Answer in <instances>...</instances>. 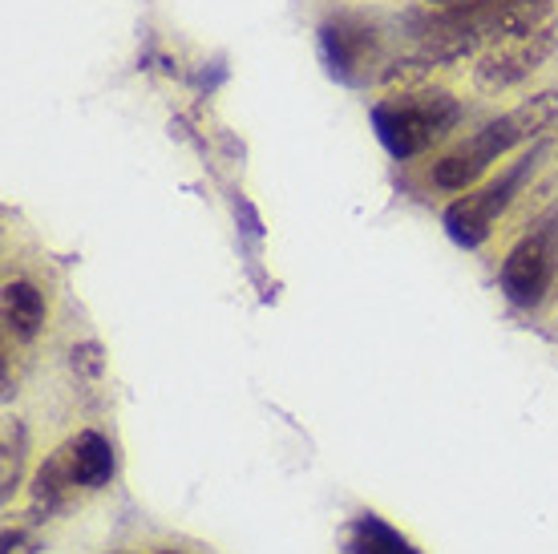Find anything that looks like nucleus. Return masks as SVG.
Segmentation results:
<instances>
[{
    "mask_svg": "<svg viewBox=\"0 0 558 554\" xmlns=\"http://www.w3.org/2000/svg\"><path fill=\"white\" fill-rule=\"evenodd\" d=\"M555 0H461V4H421L401 16L413 53L433 65H449L458 57L486 53L489 45L522 37L546 25Z\"/></svg>",
    "mask_w": 558,
    "mask_h": 554,
    "instance_id": "obj_1",
    "label": "nucleus"
},
{
    "mask_svg": "<svg viewBox=\"0 0 558 554\" xmlns=\"http://www.w3.org/2000/svg\"><path fill=\"white\" fill-rule=\"evenodd\" d=\"M555 122H558V89H543V94L522 97L514 110L489 118L486 125H477L470 138H461L441 158H433L429 182L446 194H465L470 186H477V182L486 179L489 167H498V158L514 154L518 146L538 142Z\"/></svg>",
    "mask_w": 558,
    "mask_h": 554,
    "instance_id": "obj_2",
    "label": "nucleus"
},
{
    "mask_svg": "<svg viewBox=\"0 0 558 554\" xmlns=\"http://www.w3.org/2000/svg\"><path fill=\"white\" fill-rule=\"evenodd\" d=\"M368 122L389 158L413 162L458 130L461 101L449 89H401L373 101Z\"/></svg>",
    "mask_w": 558,
    "mask_h": 554,
    "instance_id": "obj_3",
    "label": "nucleus"
},
{
    "mask_svg": "<svg viewBox=\"0 0 558 554\" xmlns=\"http://www.w3.org/2000/svg\"><path fill=\"white\" fill-rule=\"evenodd\" d=\"M543 158H546V146L543 142H534L531 154H522V158H514L510 167L498 170L494 179L477 182V186H470L465 194H458V198L441 210L446 236L465 251L482 248V243L494 236L498 219L518 203V194L531 186V179L538 174V167H543Z\"/></svg>",
    "mask_w": 558,
    "mask_h": 554,
    "instance_id": "obj_4",
    "label": "nucleus"
},
{
    "mask_svg": "<svg viewBox=\"0 0 558 554\" xmlns=\"http://www.w3.org/2000/svg\"><path fill=\"white\" fill-rule=\"evenodd\" d=\"M316 49L328 77L349 89H368L380 82V73L389 65L385 57V28L377 16L361 13V9H336L316 25Z\"/></svg>",
    "mask_w": 558,
    "mask_h": 554,
    "instance_id": "obj_5",
    "label": "nucleus"
},
{
    "mask_svg": "<svg viewBox=\"0 0 558 554\" xmlns=\"http://www.w3.org/2000/svg\"><path fill=\"white\" fill-rule=\"evenodd\" d=\"M558 276V210L550 219L534 222L514 248L506 251L502 267H498V288L514 308L534 312L543 304Z\"/></svg>",
    "mask_w": 558,
    "mask_h": 554,
    "instance_id": "obj_6",
    "label": "nucleus"
},
{
    "mask_svg": "<svg viewBox=\"0 0 558 554\" xmlns=\"http://www.w3.org/2000/svg\"><path fill=\"white\" fill-rule=\"evenodd\" d=\"M555 45H558V28L550 21L531 28V33H522V37L489 45L486 53H477L474 85L482 94H506V89H514V85H522L526 77H534V73L543 70L546 57L555 53Z\"/></svg>",
    "mask_w": 558,
    "mask_h": 554,
    "instance_id": "obj_7",
    "label": "nucleus"
},
{
    "mask_svg": "<svg viewBox=\"0 0 558 554\" xmlns=\"http://www.w3.org/2000/svg\"><path fill=\"white\" fill-rule=\"evenodd\" d=\"M85 498H89V494H85L82 482H77L70 445L61 442L53 454H45V461L33 470V482H28V514H33V518L70 514L73 506Z\"/></svg>",
    "mask_w": 558,
    "mask_h": 554,
    "instance_id": "obj_8",
    "label": "nucleus"
},
{
    "mask_svg": "<svg viewBox=\"0 0 558 554\" xmlns=\"http://www.w3.org/2000/svg\"><path fill=\"white\" fill-rule=\"evenodd\" d=\"M65 445H70L73 470H77V482H82L85 494H98V490H106V485L113 482V473H118V454H113V445L106 433L77 430L73 437H65Z\"/></svg>",
    "mask_w": 558,
    "mask_h": 554,
    "instance_id": "obj_9",
    "label": "nucleus"
},
{
    "mask_svg": "<svg viewBox=\"0 0 558 554\" xmlns=\"http://www.w3.org/2000/svg\"><path fill=\"white\" fill-rule=\"evenodd\" d=\"M0 308H4V333L28 345L37 340L45 328V296L37 291V284L28 279H9L4 284V296H0Z\"/></svg>",
    "mask_w": 558,
    "mask_h": 554,
    "instance_id": "obj_10",
    "label": "nucleus"
},
{
    "mask_svg": "<svg viewBox=\"0 0 558 554\" xmlns=\"http://www.w3.org/2000/svg\"><path fill=\"white\" fill-rule=\"evenodd\" d=\"M349 554H421V551L405 534H397L385 518L361 514V518H352L349 527Z\"/></svg>",
    "mask_w": 558,
    "mask_h": 554,
    "instance_id": "obj_11",
    "label": "nucleus"
},
{
    "mask_svg": "<svg viewBox=\"0 0 558 554\" xmlns=\"http://www.w3.org/2000/svg\"><path fill=\"white\" fill-rule=\"evenodd\" d=\"M25 454H28V430L9 417L4 421V445H0V498L4 506L16 498V490L25 482Z\"/></svg>",
    "mask_w": 558,
    "mask_h": 554,
    "instance_id": "obj_12",
    "label": "nucleus"
},
{
    "mask_svg": "<svg viewBox=\"0 0 558 554\" xmlns=\"http://www.w3.org/2000/svg\"><path fill=\"white\" fill-rule=\"evenodd\" d=\"M4 554H37V534L28 530V522L4 527Z\"/></svg>",
    "mask_w": 558,
    "mask_h": 554,
    "instance_id": "obj_13",
    "label": "nucleus"
},
{
    "mask_svg": "<svg viewBox=\"0 0 558 554\" xmlns=\"http://www.w3.org/2000/svg\"><path fill=\"white\" fill-rule=\"evenodd\" d=\"M425 4H461V0H425Z\"/></svg>",
    "mask_w": 558,
    "mask_h": 554,
    "instance_id": "obj_14",
    "label": "nucleus"
},
{
    "mask_svg": "<svg viewBox=\"0 0 558 554\" xmlns=\"http://www.w3.org/2000/svg\"><path fill=\"white\" fill-rule=\"evenodd\" d=\"M110 554H134V551H110Z\"/></svg>",
    "mask_w": 558,
    "mask_h": 554,
    "instance_id": "obj_15",
    "label": "nucleus"
},
{
    "mask_svg": "<svg viewBox=\"0 0 558 554\" xmlns=\"http://www.w3.org/2000/svg\"><path fill=\"white\" fill-rule=\"evenodd\" d=\"M158 554H179V551H158Z\"/></svg>",
    "mask_w": 558,
    "mask_h": 554,
    "instance_id": "obj_16",
    "label": "nucleus"
}]
</instances>
